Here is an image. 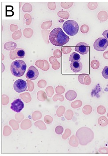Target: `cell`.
I'll return each mask as SVG.
<instances>
[{"label":"cell","instance_id":"obj_1","mask_svg":"<svg viewBox=\"0 0 108 156\" xmlns=\"http://www.w3.org/2000/svg\"><path fill=\"white\" fill-rule=\"evenodd\" d=\"M69 37L66 35L65 33L60 27H57L52 30L50 32L49 39L52 45L61 47L69 42Z\"/></svg>","mask_w":108,"mask_h":156},{"label":"cell","instance_id":"obj_2","mask_svg":"<svg viewBox=\"0 0 108 156\" xmlns=\"http://www.w3.org/2000/svg\"><path fill=\"white\" fill-rule=\"evenodd\" d=\"M26 64L22 60H16L11 64L10 71L15 77H21L25 74L26 71Z\"/></svg>","mask_w":108,"mask_h":156},{"label":"cell","instance_id":"obj_3","mask_svg":"<svg viewBox=\"0 0 108 156\" xmlns=\"http://www.w3.org/2000/svg\"><path fill=\"white\" fill-rule=\"evenodd\" d=\"M64 30L69 36H75L79 30V25L76 21L72 20L66 21L63 25Z\"/></svg>","mask_w":108,"mask_h":156},{"label":"cell","instance_id":"obj_4","mask_svg":"<svg viewBox=\"0 0 108 156\" xmlns=\"http://www.w3.org/2000/svg\"><path fill=\"white\" fill-rule=\"evenodd\" d=\"M108 46V40L105 38L100 37L95 40L93 43L94 48L96 51L103 52Z\"/></svg>","mask_w":108,"mask_h":156},{"label":"cell","instance_id":"obj_5","mask_svg":"<svg viewBox=\"0 0 108 156\" xmlns=\"http://www.w3.org/2000/svg\"><path fill=\"white\" fill-rule=\"evenodd\" d=\"M13 88L17 93H21L26 91L27 89V84L26 81L22 79L16 81L13 85Z\"/></svg>","mask_w":108,"mask_h":156},{"label":"cell","instance_id":"obj_6","mask_svg":"<svg viewBox=\"0 0 108 156\" xmlns=\"http://www.w3.org/2000/svg\"><path fill=\"white\" fill-rule=\"evenodd\" d=\"M11 104V109L17 113H20L24 107V104L20 98H17L14 100Z\"/></svg>","mask_w":108,"mask_h":156},{"label":"cell","instance_id":"obj_7","mask_svg":"<svg viewBox=\"0 0 108 156\" xmlns=\"http://www.w3.org/2000/svg\"><path fill=\"white\" fill-rule=\"evenodd\" d=\"M25 55V52L24 50L21 48H16L11 51L10 53V57L12 60L15 59L23 58Z\"/></svg>","mask_w":108,"mask_h":156},{"label":"cell","instance_id":"obj_8","mask_svg":"<svg viewBox=\"0 0 108 156\" xmlns=\"http://www.w3.org/2000/svg\"><path fill=\"white\" fill-rule=\"evenodd\" d=\"M39 76V72L38 70L33 66H31L28 69L26 73V78L30 80H35Z\"/></svg>","mask_w":108,"mask_h":156},{"label":"cell","instance_id":"obj_9","mask_svg":"<svg viewBox=\"0 0 108 156\" xmlns=\"http://www.w3.org/2000/svg\"><path fill=\"white\" fill-rule=\"evenodd\" d=\"M89 47L88 44L84 42H80L76 46L75 50L82 55H85L89 52Z\"/></svg>","mask_w":108,"mask_h":156},{"label":"cell","instance_id":"obj_10","mask_svg":"<svg viewBox=\"0 0 108 156\" xmlns=\"http://www.w3.org/2000/svg\"><path fill=\"white\" fill-rule=\"evenodd\" d=\"M71 69L74 72H78L82 69V65L80 61H72L70 64Z\"/></svg>","mask_w":108,"mask_h":156},{"label":"cell","instance_id":"obj_11","mask_svg":"<svg viewBox=\"0 0 108 156\" xmlns=\"http://www.w3.org/2000/svg\"><path fill=\"white\" fill-rule=\"evenodd\" d=\"M66 98L69 101H72L75 99L77 96V94L75 91L70 90L68 91L65 95Z\"/></svg>","mask_w":108,"mask_h":156},{"label":"cell","instance_id":"obj_12","mask_svg":"<svg viewBox=\"0 0 108 156\" xmlns=\"http://www.w3.org/2000/svg\"><path fill=\"white\" fill-rule=\"evenodd\" d=\"M17 46L16 43L13 42H8L4 44V48L7 51H12L15 49Z\"/></svg>","mask_w":108,"mask_h":156},{"label":"cell","instance_id":"obj_13","mask_svg":"<svg viewBox=\"0 0 108 156\" xmlns=\"http://www.w3.org/2000/svg\"><path fill=\"white\" fill-rule=\"evenodd\" d=\"M98 18L101 22H105L108 19V13L105 11H100L98 13Z\"/></svg>","mask_w":108,"mask_h":156},{"label":"cell","instance_id":"obj_14","mask_svg":"<svg viewBox=\"0 0 108 156\" xmlns=\"http://www.w3.org/2000/svg\"><path fill=\"white\" fill-rule=\"evenodd\" d=\"M81 60V56L79 54L76 52H73L70 55L69 61L72 62L73 61H80Z\"/></svg>","mask_w":108,"mask_h":156},{"label":"cell","instance_id":"obj_15","mask_svg":"<svg viewBox=\"0 0 108 156\" xmlns=\"http://www.w3.org/2000/svg\"><path fill=\"white\" fill-rule=\"evenodd\" d=\"M57 15L59 17L65 19H68L69 17V14L67 11H59L57 13Z\"/></svg>","mask_w":108,"mask_h":156},{"label":"cell","instance_id":"obj_16","mask_svg":"<svg viewBox=\"0 0 108 156\" xmlns=\"http://www.w3.org/2000/svg\"><path fill=\"white\" fill-rule=\"evenodd\" d=\"M22 10L24 12L30 13L32 11L33 8L30 4L26 3L23 5L22 8Z\"/></svg>","mask_w":108,"mask_h":156},{"label":"cell","instance_id":"obj_17","mask_svg":"<svg viewBox=\"0 0 108 156\" xmlns=\"http://www.w3.org/2000/svg\"><path fill=\"white\" fill-rule=\"evenodd\" d=\"M33 30L30 29V28H27L24 30L23 34L25 37L27 38H30L33 35Z\"/></svg>","mask_w":108,"mask_h":156},{"label":"cell","instance_id":"obj_18","mask_svg":"<svg viewBox=\"0 0 108 156\" xmlns=\"http://www.w3.org/2000/svg\"><path fill=\"white\" fill-rule=\"evenodd\" d=\"M52 21H47L46 22H44L42 23V24L41 26V27L43 29H49L50 27L52 26Z\"/></svg>","mask_w":108,"mask_h":156},{"label":"cell","instance_id":"obj_19","mask_svg":"<svg viewBox=\"0 0 108 156\" xmlns=\"http://www.w3.org/2000/svg\"><path fill=\"white\" fill-rule=\"evenodd\" d=\"M73 4V2H62L61 3V6L63 8L66 9H68L71 7H72V6Z\"/></svg>","mask_w":108,"mask_h":156},{"label":"cell","instance_id":"obj_20","mask_svg":"<svg viewBox=\"0 0 108 156\" xmlns=\"http://www.w3.org/2000/svg\"><path fill=\"white\" fill-rule=\"evenodd\" d=\"M21 36V32L20 30H18L13 33L12 35V38L14 40L20 39Z\"/></svg>","mask_w":108,"mask_h":156},{"label":"cell","instance_id":"obj_21","mask_svg":"<svg viewBox=\"0 0 108 156\" xmlns=\"http://www.w3.org/2000/svg\"><path fill=\"white\" fill-rule=\"evenodd\" d=\"M98 6V4L96 2H90L88 4V7L89 10H95Z\"/></svg>","mask_w":108,"mask_h":156},{"label":"cell","instance_id":"obj_22","mask_svg":"<svg viewBox=\"0 0 108 156\" xmlns=\"http://www.w3.org/2000/svg\"><path fill=\"white\" fill-rule=\"evenodd\" d=\"M89 30V28L88 25L86 24H84L81 27V31L83 34H86L88 32Z\"/></svg>","mask_w":108,"mask_h":156},{"label":"cell","instance_id":"obj_23","mask_svg":"<svg viewBox=\"0 0 108 156\" xmlns=\"http://www.w3.org/2000/svg\"><path fill=\"white\" fill-rule=\"evenodd\" d=\"M91 66L93 69H97L99 67V62L97 60H93L91 62Z\"/></svg>","mask_w":108,"mask_h":156},{"label":"cell","instance_id":"obj_24","mask_svg":"<svg viewBox=\"0 0 108 156\" xmlns=\"http://www.w3.org/2000/svg\"><path fill=\"white\" fill-rule=\"evenodd\" d=\"M102 75L106 79H108V66H105L102 72Z\"/></svg>","mask_w":108,"mask_h":156},{"label":"cell","instance_id":"obj_25","mask_svg":"<svg viewBox=\"0 0 108 156\" xmlns=\"http://www.w3.org/2000/svg\"><path fill=\"white\" fill-rule=\"evenodd\" d=\"M48 7L50 10H55L56 5L55 2H49L48 3Z\"/></svg>","mask_w":108,"mask_h":156},{"label":"cell","instance_id":"obj_26","mask_svg":"<svg viewBox=\"0 0 108 156\" xmlns=\"http://www.w3.org/2000/svg\"><path fill=\"white\" fill-rule=\"evenodd\" d=\"M55 132L57 134H62L63 132V128L61 126L57 127L55 128Z\"/></svg>","mask_w":108,"mask_h":156},{"label":"cell","instance_id":"obj_27","mask_svg":"<svg viewBox=\"0 0 108 156\" xmlns=\"http://www.w3.org/2000/svg\"><path fill=\"white\" fill-rule=\"evenodd\" d=\"M102 35L105 37V38H106V39L108 40V30L104 31L102 34Z\"/></svg>","mask_w":108,"mask_h":156},{"label":"cell","instance_id":"obj_28","mask_svg":"<svg viewBox=\"0 0 108 156\" xmlns=\"http://www.w3.org/2000/svg\"><path fill=\"white\" fill-rule=\"evenodd\" d=\"M16 26H16V25H13V24H12V25H11V26H10V27H13V29H14V31H15V30H16L18 29V27H16ZM13 29L11 30L12 31H13Z\"/></svg>","mask_w":108,"mask_h":156}]
</instances>
